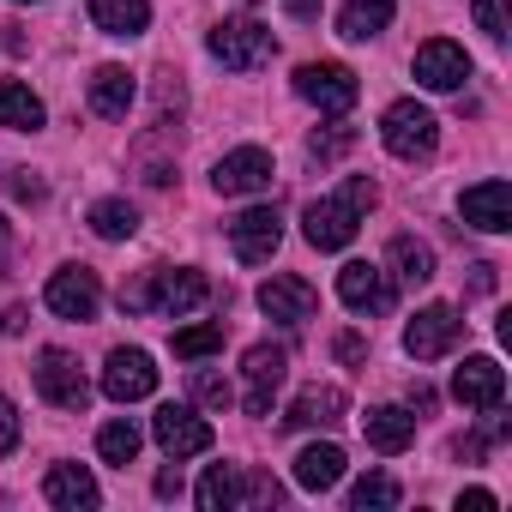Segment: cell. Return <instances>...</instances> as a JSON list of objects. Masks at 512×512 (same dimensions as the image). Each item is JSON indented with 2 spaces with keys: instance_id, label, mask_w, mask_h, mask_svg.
<instances>
[{
  "instance_id": "obj_1",
  "label": "cell",
  "mask_w": 512,
  "mask_h": 512,
  "mask_svg": "<svg viewBox=\"0 0 512 512\" xmlns=\"http://www.w3.org/2000/svg\"><path fill=\"white\" fill-rule=\"evenodd\" d=\"M374 205H380V187H374L368 175H350L332 199H314V205L302 211V235H308V247H320V253H344Z\"/></svg>"
},
{
  "instance_id": "obj_2",
  "label": "cell",
  "mask_w": 512,
  "mask_h": 512,
  "mask_svg": "<svg viewBox=\"0 0 512 512\" xmlns=\"http://www.w3.org/2000/svg\"><path fill=\"white\" fill-rule=\"evenodd\" d=\"M205 296H211L205 272H187V266H175V272L151 266V272H139V284H121V308L127 314H157V320H181Z\"/></svg>"
},
{
  "instance_id": "obj_3",
  "label": "cell",
  "mask_w": 512,
  "mask_h": 512,
  "mask_svg": "<svg viewBox=\"0 0 512 512\" xmlns=\"http://www.w3.org/2000/svg\"><path fill=\"white\" fill-rule=\"evenodd\" d=\"M205 512H241V506H278L284 488L272 476H247L241 464H211L199 476V494H193Z\"/></svg>"
},
{
  "instance_id": "obj_4",
  "label": "cell",
  "mask_w": 512,
  "mask_h": 512,
  "mask_svg": "<svg viewBox=\"0 0 512 512\" xmlns=\"http://www.w3.org/2000/svg\"><path fill=\"white\" fill-rule=\"evenodd\" d=\"M380 145H386L392 157H404V163L434 157V145H440V121H434V109L416 103V97H398V103L380 115Z\"/></svg>"
},
{
  "instance_id": "obj_5",
  "label": "cell",
  "mask_w": 512,
  "mask_h": 512,
  "mask_svg": "<svg viewBox=\"0 0 512 512\" xmlns=\"http://www.w3.org/2000/svg\"><path fill=\"white\" fill-rule=\"evenodd\" d=\"M205 49H211V61H223L229 73H260V67H272L278 37H272L260 19H223V25L205 37Z\"/></svg>"
},
{
  "instance_id": "obj_6",
  "label": "cell",
  "mask_w": 512,
  "mask_h": 512,
  "mask_svg": "<svg viewBox=\"0 0 512 512\" xmlns=\"http://www.w3.org/2000/svg\"><path fill=\"white\" fill-rule=\"evenodd\" d=\"M296 97L314 103L320 115H350L362 85H356V73L344 61H308V67H296Z\"/></svg>"
},
{
  "instance_id": "obj_7",
  "label": "cell",
  "mask_w": 512,
  "mask_h": 512,
  "mask_svg": "<svg viewBox=\"0 0 512 512\" xmlns=\"http://www.w3.org/2000/svg\"><path fill=\"white\" fill-rule=\"evenodd\" d=\"M278 241H284L278 205H247L241 217H229V247H235L241 266H266L272 253H278Z\"/></svg>"
},
{
  "instance_id": "obj_8",
  "label": "cell",
  "mask_w": 512,
  "mask_h": 512,
  "mask_svg": "<svg viewBox=\"0 0 512 512\" xmlns=\"http://www.w3.org/2000/svg\"><path fill=\"white\" fill-rule=\"evenodd\" d=\"M272 151H260V145H241V151H229V157H217V169H211V187L223 193V199H247V193H272Z\"/></svg>"
},
{
  "instance_id": "obj_9",
  "label": "cell",
  "mask_w": 512,
  "mask_h": 512,
  "mask_svg": "<svg viewBox=\"0 0 512 512\" xmlns=\"http://www.w3.org/2000/svg\"><path fill=\"white\" fill-rule=\"evenodd\" d=\"M241 374H247V416H272V404L290 380V356L278 344H253L241 356Z\"/></svg>"
},
{
  "instance_id": "obj_10",
  "label": "cell",
  "mask_w": 512,
  "mask_h": 512,
  "mask_svg": "<svg viewBox=\"0 0 512 512\" xmlns=\"http://www.w3.org/2000/svg\"><path fill=\"white\" fill-rule=\"evenodd\" d=\"M43 302H49L55 320H97V308H103V284H97L91 266H61V272L49 278Z\"/></svg>"
},
{
  "instance_id": "obj_11",
  "label": "cell",
  "mask_w": 512,
  "mask_h": 512,
  "mask_svg": "<svg viewBox=\"0 0 512 512\" xmlns=\"http://www.w3.org/2000/svg\"><path fill=\"white\" fill-rule=\"evenodd\" d=\"M151 434H157V446L181 464V458H199V452H211V422L193 410V404H163L157 416H151Z\"/></svg>"
},
{
  "instance_id": "obj_12",
  "label": "cell",
  "mask_w": 512,
  "mask_h": 512,
  "mask_svg": "<svg viewBox=\"0 0 512 512\" xmlns=\"http://www.w3.org/2000/svg\"><path fill=\"white\" fill-rule=\"evenodd\" d=\"M37 392H43L55 410H85V404H91V380H85V368H79L67 350H43V356H37Z\"/></svg>"
},
{
  "instance_id": "obj_13",
  "label": "cell",
  "mask_w": 512,
  "mask_h": 512,
  "mask_svg": "<svg viewBox=\"0 0 512 512\" xmlns=\"http://www.w3.org/2000/svg\"><path fill=\"white\" fill-rule=\"evenodd\" d=\"M458 217H464L470 229H482V235H506V229H512V187H506L500 175L464 187V193H458Z\"/></svg>"
},
{
  "instance_id": "obj_14",
  "label": "cell",
  "mask_w": 512,
  "mask_h": 512,
  "mask_svg": "<svg viewBox=\"0 0 512 512\" xmlns=\"http://www.w3.org/2000/svg\"><path fill=\"white\" fill-rule=\"evenodd\" d=\"M260 308H266V320H278V326H308V320L320 314V296H314L308 278L278 272V278L260 284Z\"/></svg>"
},
{
  "instance_id": "obj_15",
  "label": "cell",
  "mask_w": 512,
  "mask_h": 512,
  "mask_svg": "<svg viewBox=\"0 0 512 512\" xmlns=\"http://www.w3.org/2000/svg\"><path fill=\"white\" fill-rule=\"evenodd\" d=\"M458 332H464L458 308L434 302V308H422V314H416V320L404 326V350H410L416 362H434V356H446V350L458 344Z\"/></svg>"
},
{
  "instance_id": "obj_16",
  "label": "cell",
  "mask_w": 512,
  "mask_h": 512,
  "mask_svg": "<svg viewBox=\"0 0 512 512\" xmlns=\"http://www.w3.org/2000/svg\"><path fill=\"white\" fill-rule=\"evenodd\" d=\"M151 392H157V362L145 350H109V362H103V398L133 404V398H151Z\"/></svg>"
},
{
  "instance_id": "obj_17",
  "label": "cell",
  "mask_w": 512,
  "mask_h": 512,
  "mask_svg": "<svg viewBox=\"0 0 512 512\" xmlns=\"http://www.w3.org/2000/svg\"><path fill=\"white\" fill-rule=\"evenodd\" d=\"M410 73H416V85H428V91H464V79H470V55H464L458 43L434 37V43L416 49Z\"/></svg>"
},
{
  "instance_id": "obj_18",
  "label": "cell",
  "mask_w": 512,
  "mask_h": 512,
  "mask_svg": "<svg viewBox=\"0 0 512 512\" xmlns=\"http://www.w3.org/2000/svg\"><path fill=\"white\" fill-rule=\"evenodd\" d=\"M338 302H344L350 314H386V308H392V278H386L380 266H368V260H350V266L338 272Z\"/></svg>"
},
{
  "instance_id": "obj_19",
  "label": "cell",
  "mask_w": 512,
  "mask_h": 512,
  "mask_svg": "<svg viewBox=\"0 0 512 512\" xmlns=\"http://www.w3.org/2000/svg\"><path fill=\"white\" fill-rule=\"evenodd\" d=\"M452 398H458L464 410L500 404V398H506V368H500L494 356H464V368L452 374Z\"/></svg>"
},
{
  "instance_id": "obj_20",
  "label": "cell",
  "mask_w": 512,
  "mask_h": 512,
  "mask_svg": "<svg viewBox=\"0 0 512 512\" xmlns=\"http://www.w3.org/2000/svg\"><path fill=\"white\" fill-rule=\"evenodd\" d=\"M43 494H49V506H61V512H79V506H97V500H103V488H97V476H91L85 464H55V470L43 476Z\"/></svg>"
},
{
  "instance_id": "obj_21",
  "label": "cell",
  "mask_w": 512,
  "mask_h": 512,
  "mask_svg": "<svg viewBox=\"0 0 512 512\" xmlns=\"http://www.w3.org/2000/svg\"><path fill=\"white\" fill-rule=\"evenodd\" d=\"M362 434H368L374 452H404V446L416 440V416H410L404 404H374V410L362 416Z\"/></svg>"
},
{
  "instance_id": "obj_22",
  "label": "cell",
  "mask_w": 512,
  "mask_h": 512,
  "mask_svg": "<svg viewBox=\"0 0 512 512\" xmlns=\"http://www.w3.org/2000/svg\"><path fill=\"white\" fill-rule=\"evenodd\" d=\"M133 97H139V85H133L127 67H97V73H91V109H97L103 121H127Z\"/></svg>"
},
{
  "instance_id": "obj_23",
  "label": "cell",
  "mask_w": 512,
  "mask_h": 512,
  "mask_svg": "<svg viewBox=\"0 0 512 512\" xmlns=\"http://www.w3.org/2000/svg\"><path fill=\"white\" fill-rule=\"evenodd\" d=\"M344 422V392L338 386H308V392H296V404H290V416H284V428H338Z\"/></svg>"
},
{
  "instance_id": "obj_24",
  "label": "cell",
  "mask_w": 512,
  "mask_h": 512,
  "mask_svg": "<svg viewBox=\"0 0 512 512\" xmlns=\"http://www.w3.org/2000/svg\"><path fill=\"white\" fill-rule=\"evenodd\" d=\"M338 476H344V446L320 440V446H302L296 452V488L326 494V488H338Z\"/></svg>"
},
{
  "instance_id": "obj_25",
  "label": "cell",
  "mask_w": 512,
  "mask_h": 512,
  "mask_svg": "<svg viewBox=\"0 0 512 512\" xmlns=\"http://www.w3.org/2000/svg\"><path fill=\"white\" fill-rule=\"evenodd\" d=\"M392 13H398V0H344L338 37H344V43H368V37H380V31L392 25Z\"/></svg>"
},
{
  "instance_id": "obj_26",
  "label": "cell",
  "mask_w": 512,
  "mask_h": 512,
  "mask_svg": "<svg viewBox=\"0 0 512 512\" xmlns=\"http://www.w3.org/2000/svg\"><path fill=\"white\" fill-rule=\"evenodd\" d=\"M91 25L103 37H139L151 25V0H91Z\"/></svg>"
},
{
  "instance_id": "obj_27",
  "label": "cell",
  "mask_w": 512,
  "mask_h": 512,
  "mask_svg": "<svg viewBox=\"0 0 512 512\" xmlns=\"http://www.w3.org/2000/svg\"><path fill=\"white\" fill-rule=\"evenodd\" d=\"M0 127H13V133H37L43 127V97L19 79H0Z\"/></svg>"
},
{
  "instance_id": "obj_28",
  "label": "cell",
  "mask_w": 512,
  "mask_h": 512,
  "mask_svg": "<svg viewBox=\"0 0 512 512\" xmlns=\"http://www.w3.org/2000/svg\"><path fill=\"white\" fill-rule=\"evenodd\" d=\"M386 260H392V278H398V284H410V290L434 278V253H428V247H422L416 235H392Z\"/></svg>"
},
{
  "instance_id": "obj_29",
  "label": "cell",
  "mask_w": 512,
  "mask_h": 512,
  "mask_svg": "<svg viewBox=\"0 0 512 512\" xmlns=\"http://www.w3.org/2000/svg\"><path fill=\"white\" fill-rule=\"evenodd\" d=\"M398 500H404V488H398L386 470H368V476L350 488V506H356V512H392Z\"/></svg>"
},
{
  "instance_id": "obj_30",
  "label": "cell",
  "mask_w": 512,
  "mask_h": 512,
  "mask_svg": "<svg viewBox=\"0 0 512 512\" xmlns=\"http://www.w3.org/2000/svg\"><path fill=\"white\" fill-rule=\"evenodd\" d=\"M91 229H97L103 241H127V235L139 229V211H133L127 199H97V205H91Z\"/></svg>"
},
{
  "instance_id": "obj_31",
  "label": "cell",
  "mask_w": 512,
  "mask_h": 512,
  "mask_svg": "<svg viewBox=\"0 0 512 512\" xmlns=\"http://www.w3.org/2000/svg\"><path fill=\"white\" fill-rule=\"evenodd\" d=\"M97 458H103V464H133V458H139V428H133V422H103Z\"/></svg>"
},
{
  "instance_id": "obj_32",
  "label": "cell",
  "mask_w": 512,
  "mask_h": 512,
  "mask_svg": "<svg viewBox=\"0 0 512 512\" xmlns=\"http://www.w3.org/2000/svg\"><path fill=\"white\" fill-rule=\"evenodd\" d=\"M217 350H223V320H217V326L175 332V356H181V362H205V356H217Z\"/></svg>"
},
{
  "instance_id": "obj_33",
  "label": "cell",
  "mask_w": 512,
  "mask_h": 512,
  "mask_svg": "<svg viewBox=\"0 0 512 512\" xmlns=\"http://www.w3.org/2000/svg\"><path fill=\"white\" fill-rule=\"evenodd\" d=\"M350 145H356V127H344V115H332V127H320V133L308 139V157L332 163V157H344Z\"/></svg>"
},
{
  "instance_id": "obj_34",
  "label": "cell",
  "mask_w": 512,
  "mask_h": 512,
  "mask_svg": "<svg viewBox=\"0 0 512 512\" xmlns=\"http://www.w3.org/2000/svg\"><path fill=\"white\" fill-rule=\"evenodd\" d=\"M193 398H199V404H211V410H223L235 392H229V380H223V374H211V368H193Z\"/></svg>"
},
{
  "instance_id": "obj_35",
  "label": "cell",
  "mask_w": 512,
  "mask_h": 512,
  "mask_svg": "<svg viewBox=\"0 0 512 512\" xmlns=\"http://www.w3.org/2000/svg\"><path fill=\"white\" fill-rule=\"evenodd\" d=\"M476 25H482L494 43H506V0H476Z\"/></svg>"
},
{
  "instance_id": "obj_36",
  "label": "cell",
  "mask_w": 512,
  "mask_h": 512,
  "mask_svg": "<svg viewBox=\"0 0 512 512\" xmlns=\"http://www.w3.org/2000/svg\"><path fill=\"white\" fill-rule=\"evenodd\" d=\"M19 434H25V428H19V410H13V398H0V458H7V452L19 446Z\"/></svg>"
},
{
  "instance_id": "obj_37",
  "label": "cell",
  "mask_w": 512,
  "mask_h": 512,
  "mask_svg": "<svg viewBox=\"0 0 512 512\" xmlns=\"http://www.w3.org/2000/svg\"><path fill=\"white\" fill-rule=\"evenodd\" d=\"M332 356H338L344 368H356V362H368V344H362L356 332H338V338H332Z\"/></svg>"
},
{
  "instance_id": "obj_38",
  "label": "cell",
  "mask_w": 512,
  "mask_h": 512,
  "mask_svg": "<svg viewBox=\"0 0 512 512\" xmlns=\"http://www.w3.org/2000/svg\"><path fill=\"white\" fill-rule=\"evenodd\" d=\"M494 506H500V500H494L488 488H464V494H458V512H494Z\"/></svg>"
},
{
  "instance_id": "obj_39",
  "label": "cell",
  "mask_w": 512,
  "mask_h": 512,
  "mask_svg": "<svg viewBox=\"0 0 512 512\" xmlns=\"http://www.w3.org/2000/svg\"><path fill=\"white\" fill-rule=\"evenodd\" d=\"M0 278H13V223L0 217Z\"/></svg>"
},
{
  "instance_id": "obj_40",
  "label": "cell",
  "mask_w": 512,
  "mask_h": 512,
  "mask_svg": "<svg viewBox=\"0 0 512 512\" xmlns=\"http://www.w3.org/2000/svg\"><path fill=\"white\" fill-rule=\"evenodd\" d=\"M157 494L175 500V494H181V470H163V476H157Z\"/></svg>"
},
{
  "instance_id": "obj_41",
  "label": "cell",
  "mask_w": 512,
  "mask_h": 512,
  "mask_svg": "<svg viewBox=\"0 0 512 512\" xmlns=\"http://www.w3.org/2000/svg\"><path fill=\"white\" fill-rule=\"evenodd\" d=\"M13 193H19V199H43V181H25V175H19V181H13Z\"/></svg>"
},
{
  "instance_id": "obj_42",
  "label": "cell",
  "mask_w": 512,
  "mask_h": 512,
  "mask_svg": "<svg viewBox=\"0 0 512 512\" xmlns=\"http://www.w3.org/2000/svg\"><path fill=\"white\" fill-rule=\"evenodd\" d=\"M284 7H290L296 19H308V13H320V0H284Z\"/></svg>"
},
{
  "instance_id": "obj_43",
  "label": "cell",
  "mask_w": 512,
  "mask_h": 512,
  "mask_svg": "<svg viewBox=\"0 0 512 512\" xmlns=\"http://www.w3.org/2000/svg\"><path fill=\"white\" fill-rule=\"evenodd\" d=\"M19 7H31V0H19Z\"/></svg>"
}]
</instances>
